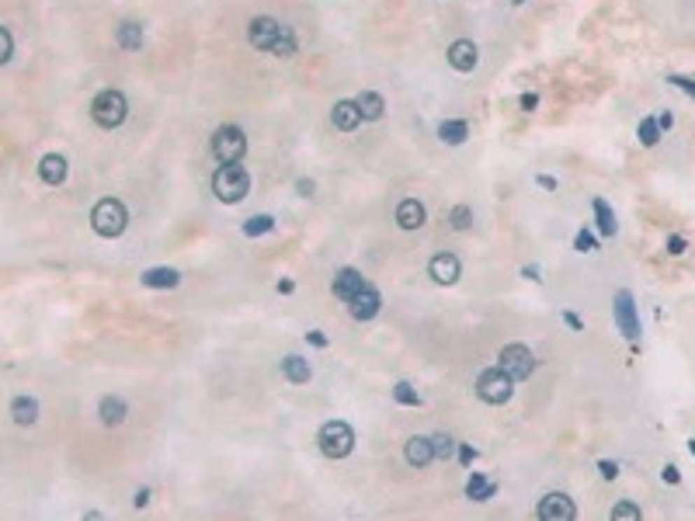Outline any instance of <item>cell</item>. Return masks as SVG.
<instances>
[{"label":"cell","instance_id":"obj_1","mask_svg":"<svg viewBox=\"0 0 695 521\" xmlns=\"http://www.w3.org/2000/svg\"><path fill=\"white\" fill-rule=\"evenodd\" d=\"M247 192H251V174H247L240 164H223V167L212 174V195H216L223 206H237Z\"/></svg>","mask_w":695,"mask_h":521},{"label":"cell","instance_id":"obj_2","mask_svg":"<svg viewBox=\"0 0 695 521\" xmlns=\"http://www.w3.org/2000/svg\"><path fill=\"white\" fill-rule=\"evenodd\" d=\"M91 226H94V233H98V236L115 240V236H122V233H125V226H129V212H125V206H122L118 199H101L98 206L91 208Z\"/></svg>","mask_w":695,"mask_h":521},{"label":"cell","instance_id":"obj_3","mask_svg":"<svg viewBox=\"0 0 695 521\" xmlns=\"http://www.w3.org/2000/svg\"><path fill=\"white\" fill-rule=\"evenodd\" d=\"M316 445H320V452H323L327 459H344V455H351V448H355V431H351V424H344V420H327V424L320 427V434H316Z\"/></svg>","mask_w":695,"mask_h":521},{"label":"cell","instance_id":"obj_4","mask_svg":"<svg viewBox=\"0 0 695 521\" xmlns=\"http://www.w3.org/2000/svg\"><path fill=\"white\" fill-rule=\"evenodd\" d=\"M91 115H94V122H98L101 129H118L125 122V115H129V101H125L122 91L108 87V91H101L98 98L91 101Z\"/></svg>","mask_w":695,"mask_h":521},{"label":"cell","instance_id":"obj_5","mask_svg":"<svg viewBox=\"0 0 695 521\" xmlns=\"http://www.w3.org/2000/svg\"><path fill=\"white\" fill-rule=\"evenodd\" d=\"M244 153H247V136L240 125H219L212 132V157L219 164H240Z\"/></svg>","mask_w":695,"mask_h":521},{"label":"cell","instance_id":"obj_6","mask_svg":"<svg viewBox=\"0 0 695 521\" xmlns=\"http://www.w3.org/2000/svg\"><path fill=\"white\" fill-rule=\"evenodd\" d=\"M511 393H514V379L497 365V369H484L480 376H477V397L484 400V404H507L511 400Z\"/></svg>","mask_w":695,"mask_h":521},{"label":"cell","instance_id":"obj_7","mask_svg":"<svg viewBox=\"0 0 695 521\" xmlns=\"http://www.w3.org/2000/svg\"><path fill=\"white\" fill-rule=\"evenodd\" d=\"M500 369L518 383V379H528L532 372H535V355L525 348V344H507V348H500Z\"/></svg>","mask_w":695,"mask_h":521},{"label":"cell","instance_id":"obj_8","mask_svg":"<svg viewBox=\"0 0 695 521\" xmlns=\"http://www.w3.org/2000/svg\"><path fill=\"white\" fill-rule=\"evenodd\" d=\"M574 515H577L574 501L567 494H560V490H553V494H546L539 501V518L542 521H574Z\"/></svg>","mask_w":695,"mask_h":521},{"label":"cell","instance_id":"obj_9","mask_svg":"<svg viewBox=\"0 0 695 521\" xmlns=\"http://www.w3.org/2000/svg\"><path fill=\"white\" fill-rule=\"evenodd\" d=\"M615 323H619V330L629 337V341H640V320H636V303H633V296L622 289V292H615Z\"/></svg>","mask_w":695,"mask_h":521},{"label":"cell","instance_id":"obj_10","mask_svg":"<svg viewBox=\"0 0 695 521\" xmlns=\"http://www.w3.org/2000/svg\"><path fill=\"white\" fill-rule=\"evenodd\" d=\"M279 31H282V24L275 21V17H251V24H247V42L254 45V49H272V42L279 38Z\"/></svg>","mask_w":695,"mask_h":521},{"label":"cell","instance_id":"obj_11","mask_svg":"<svg viewBox=\"0 0 695 521\" xmlns=\"http://www.w3.org/2000/svg\"><path fill=\"white\" fill-rule=\"evenodd\" d=\"M477 63H480V49H477L473 38H456V42L449 45V66H452V70L470 73Z\"/></svg>","mask_w":695,"mask_h":521},{"label":"cell","instance_id":"obj_12","mask_svg":"<svg viewBox=\"0 0 695 521\" xmlns=\"http://www.w3.org/2000/svg\"><path fill=\"white\" fill-rule=\"evenodd\" d=\"M330 122H334V129H341V132H355L365 118H362V108L358 101H348V98H341V101H334L330 108Z\"/></svg>","mask_w":695,"mask_h":521},{"label":"cell","instance_id":"obj_13","mask_svg":"<svg viewBox=\"0 0 695 521\" xmlns=\"http://www.w3.org/2000/svg\"><path fill=\"white\" fill-rule=\"evenodd\" d=\"M459 271H463V264H459V257H456V254H435V257H431V264H428V275H431L438 285H452V282H459Z\"/></svg>","mask_w":695,"mask_h":521},{"label":"cell","instance_id":"obj_14","mask_svg":"<svg viewBox=\"0 0 695 521\" xmlns=\"http://www.w3.org/2000/svg\"><path fill=\"white\" fill-rule=\"evenodd\" d=\"M330 289H334V296H337V299L351 303V299L365 289V278H362V271H355V268H341V271L334 275Z\"/></svg>","mask_w":695,"mask_h":521},{"label":"cell","instance_id":"obj_15","mask_svg":"<svg viewBox=\"0 0 695 521\" xmlns=\"http://www.w3.org/2000/svg\"><path fill=\"white\" fill-rule=\"evenodd\" d=\"M403 455H407V462H410L414 469H424V466H431V462L438 459V455H435V445H431V438H424V434H414V438L407 441Z\"/></svg>","mask_w":695,"mask_h":521},{"label":"cell","instance_id":"obj_16","mask_svg":"<svg viewBox=\"0 0 695 521\" xmlns=\"http://www.w3.org/2000/svg\"><path fill=\"white\" fill-rule=\"evenodd\" d=\"M38 178H42L49 188L63 185V181H66V157H63V153H45V157L38 160Z\"/></svg>","mask_w":695,"mask_h":521},{"label":"cell","instance_id":"obj_17","mask_svg":"<svg viewBox=\"0 0 695 521\" xmlns=\"http://www.w3.org/2000/svg\"><path fill=\"white\" fill-rule=\"evenodd\" d=\"M348 306H351V316H355V320H372V316L379 313V306H383V299H379V292L365 282V289H362Z\"/></svg>","mask_w":695,"mask_h":521},{"label":"cell","instance_id":"obj_18","mask_svg":"<svg viewBox=\"0 0 695 521\" xmlns=\"http://www.w3.org/2000/svg\"><path fill=\"white\" fill-rule=\"evenodd\" d=\"M424 219H428V212L424 206L417 202V199H403L397 206V226L400 229H421L424 226Z\"/></svg>","mask_w":695,"mask_h":521},{"label":"cell","instance_id":"obj_19","mask_svg":"<svg viewBox=\"0 0 695 521\" xmlns=\"http://www.w3.org/2000/svg\"><path fill=\"white\" fill-rule=\"evenodd\" d=\"M181 275L174 268H146L143 271V285L146 289H178Z\"/></svg>","mask_w":695,"mask_h":521},{"label":"cell","instance_id":"obj_20","mask_svg":"<svg viewBox=\"0 0 695 521\" xmlns=\"http://www.w3.org/2000/svg\"><path fill=\"white\" fill-rule=\"evenodd\" d=\"M494 494H497V483H494V480H487V476H480V473H473V476L466 480V497H470V501L484 504V501H491Z\"/></svg>","mask_w":695,"mask_h":521},{"label":"cell","instance_id":"obj_21","mask_svg":"<svg viewBox=\"0 0 695 521\" xmlns=\"http://www.w3.org/2000/svg\"><path fill=\"white\" fill-rule=\"evenodd\" d=\"M125 400L122 397H104L98 404V414H101V424H108V427H115V424H122L125 420Z\"/></svg>","mask_w":695,"mask_h":521},{"label":"cell","instance_id":"obj_22","mask_svg":"<svg viewBox=\"0 0 695 521\" xmlns=\"http://www.w3.org/2000/svg\"><path fill=\"white\" fill-rule=\"evenodd\" d=\"M355 101H358V108H362V118H365V122H379V118H383V111H386L383 94H376V91H362Z\"/></svg>","mask_w":695,"mask_h":521},{"label":"cell","instance_id":"obj_23","mask_svg":"<svg viewBox=\"0 0 695 521\" xmlns=\"http://www.w3.org/2000/svg\"><path fill=\"white\" fill-rule=\"evenodd\" d=\"M10 417H14V424H35V420H38V400H31V397H14V400H10Z\"/></svg>","mask_w":695,"mask_h":521},{"label":"cell","instance_id":"obj_24","mask_svg":"<svg viewBox=\"0 0 695 521\" xmlns=\"http://www.w3.org/2000/svg\"><path fill=\"white\" fill-rule=\"evenodd\" d=\"M115 38H118V45H122L125 52H136V49L143 45V28H139L136 21H122V24L115 28Z\"/></svg>","mask_w":695,"mask_h":521},{"label":"cell","instance_id":"obj_25","mask_svg":"<svg viewBox=\"0 0 695 521\" xmlns=\"http://www.w3.org/2000/svg\"><path fill=\"white\" fill-rule=\"evenodd\" d=\"M466 136H470V125H466V122H459V118H449V122H442V125H438V139H442V143H449V146L466 143Z\"/></svg>","mask_w":695,"mask_h":521},{"label":"cell","instance_id":"obj_26","mask_svg":"<svg viewBox=\"0 0 695 521\" xmlns=\"http://www.w3.org/2000/svg\"><path fill=\"white\" fill-rule=\"evenodd\" d=\"M282 372H286V379L289 383H296V386H302V383H309V365H306V358H299V355H286V362H282Z\"/></svg>","mask_w":695,"mask_h":521},{"label":"cell","instance_id":"obj_27","mask_svg":"<svg viewBox=\"0 0 695 521\" xmlns=\"http://www.w3.org/2000/svg\"><path fill=\"white\" fill-rule=\"evenodd\" d=\"M268 52H272V56H282V59L296 56V31L282 24V31H279V38L272 42V49H268Z\"/></svg>","mask_w":695,"mask_h":521},{"label":"cell","instance_id":"obj_28","mask_svg":"<svg viewBox=\"0 0 695 521\" xmlns=\"http://www.w3.org/2000/svg\"><path fill=\"white\" fill-rule=\"evenodd\" d=\"M595 222L598 229H601V236H612L615 229H619V222H615V212L608 208L605 199H595Z\"/></svg>","mask_w":695,"mask_h":521},{"label":"cell","instance_id":"obj_29","mask_svg":"<svg viewBox=\"0 0 695 521\" xmlns=\"http://www.w3.org/2000/svg\"><path fill=\"white\" fill-rule=\"evenodd\" d=\"M272 229H275V219H272L268 212L251 215V219L244 222V236H265V233H272Z\"/></svg>","mask_w":695,"mask_h":521},{"label":"cell","instance_id":"obj_30","mask_svg":"<svg viewBox=\"0 0 695 521\" xmlns=\"http://www.w3.org/2000/svg\"><path fill=\"white\" fill-rule=\"evenodd\" d=\"M636 136H640V143H643V146H657V139H661V125H657V118H643V122H640V129H636Z\"/></svg>","mask_w":695,"mask_h":521},{"label":"cell","instance_id":"obj_31","mask_svg":"<svg viewBox=\"0 0 695 521\" xmlns=\"http://www.w3.org/2000/svg\"><path fill=\"white\" fill-rule=\"evenodd\" d=\"M449 222H452V229H456V233L470 229V226H473V208L470 206H456L452 212H449Z\"/></svg>","mask_w":695,"mask_h":521},{"label":"cell","instance_id":"obj_32","mask_svg":"<svg viewBox=\"0 0 695 521\" xmlns=\"http://www.w3.org/2000/svg\"><path fill=\"white\" fill-rule=\"evenodd\" d=\"M393 400L403 404V407H421V397H417V390L410 383H397L393 386Z\"/></svg>","mask_w":695,"mask_h":521},{"label":"cell","instance_id":"obj_33","mask_svg":"<svg viewBox=\"0 0 695 521\" xmlns=\"http://www.w3.org/2000/svg\"><path fill=\"white\" fill-rule=\"evenodd\" d=\"M612 521H640V508L629 504V501H622V504L612 508Z\"/></svg>","mask_w":695,"mask_h":521},{"label":"cell","instance_id":"obj_34","mask_svg":"<svg viewBox=\"0 0 695 521\" xmlns=\"http://www.w3.org/2000/svg\"><path fill=\"white\" fill-rule=\"evenodd\" d=\"M431 445H435V455H438V459H449V455L456 452V441H452L449 434H435Z\"/></svg>","mask_w":695,"mask_h":521},{"label":"cell","instance_id":"obj_35","mask_svg":"<svg viewBox=\"0 0 695 521\" xmlns=\"http://www.w3.org/2000/svg\"><path fill=\"white\" fill-rule=\"evenodd\" d=\"M14 56V38H10V28H0V63H10Z\"/></svg>","mask_w":695,"mask_h":521},{"label":"cell","instance_id":"obj_36","mask_svg":"<svg viewBox=\"0 0 695 521\" xmlns=\"http://www.w3.org/2000/svg\"><path fill=\"white\" fill-rule=\"evenodd\" d=\"M574 247H577V250H581V254H588V250H595L598 243H595V236H591V233H588V229H581V233H577V236H574Z\"/></svg>","mask_w":695,"mask_h":521},{"label":"cell","instance_id":"obj_37","mask_svg":"<svg viewBox=\"0 0 695 521\" xmlns=\"http://www.w3.org/2000/svg\"><path fill=\"white\" fill-rule=\"evenodd\" d=\"M598 473H601L605 480H615V476H619V466L608 462V459H601V462H598Z\"/></svg>","mask_w":695,"mask_h":521},{"label":"cell","instance_id":"obj_38","mask_svg":"<svg viewBox=\"0 0 695 521\" xmlns=\"http://www.w3.org/2000/svg\"><path fill=\"white\" fill-rule=\"evenodd\" d=\"M668 84H675V87H682L685 94H692V98H695V80H689V77H668Z\"/></svg>","mask_w":695,"mask_h":521},{"label":"cell","instance_id":"obj_39","mask_svg":"<svg viewBox=\"0 0 695 521\" xmlns=\"http://www.w3.org/2000/svg\"><path fill=\"white\" fill-rule=\"evenodd\" d=\"M296 192L302 195V199H313V192H316V185L309 181V178H299L296 181Z\"/></svg>","mask_w":695,"mask_h":521},{"label":"cell","instance_id":"obj_40","mask_svg":"<svg viewBox=\"0 0 695 521\" xmlns=\"http://www.w3.org/2000/svg\"><path fill=\"white\" fill-rule=\"evenodd\" d=\"M668 254H685V236H668Z\"/></svg>","mask_w":695,"mask_h":521},{"label":"cell","instance_id":"obj_41","mask_svg":"<svg viewBox=\"0 0 695 521\" xmlns=\"http://www.w3.org/2000/svg\"><path fill=\"white\" fill-rule=\"evenodd\" d=\"M518 104H521V111H535V108H539V94H532V91H528V94H521V98H518Z\"/></svg>","mask_w":695,"mask_h":521},{"label":"cell","instance_id":"obj_42","mask_svg":"<svg viewBox=\"0 0 695 521\" xmlns=\"http://www.w3.org/2000/svg\"><path fill=\"white\" fill-rule=\"evenodd\" d=\"M473 459H477V448H473V445H459V462H463V466H470Z\"/></svg>","mask_w":695,"mask_h":521},{"label":"cell","instance_id":"obj_43","mask_svg":"<svg viewBox=\"0 0 695 521\" xmlns=\"http://www.w3.org/2000/svg\"><path fill=\"white\" fill-rule=\"evenodd\" d=\"M563 323H567V327H570V330H584V320H581V316H577V313H570V310L563 313Z\"/></svg>","mask_w":695,"mask_h":521},{"label":"cell","instance_id":"obj_44","mask_svg":"<svg viewBox=\"0 0 695 521\" xmlns=\"http://www.w3.org/2000/svg\"><path fill=\"white\" fill-rule=\"evenodd\" d=\"M306 341H309L313 348H327V337H323V330H309V334H306Z\"/></svg>","mask_w":695,"mask_h":521},{"label":"cell","instance_id":"obj_45","mask_svg":"<svg viewBox=\"0 0 695 521\" xmlns=\"http://www.w3.org/2000/svg\"><path fill=\"white\" fill-rule=\"evenodd\" d=\"M661 476H664V483H678V480H682L678 466H664V469H661Z\"/></svg>","mask_w":695,"mask_h":521},{"label":"cell","instance_id":"obj_46","mask_svg":"<svg viewBox=\"0 0 695 521\" xmlns=\"http://www.w3.org/2000/svg\"><path fill=\"white\" fill-rule=\"evenodd\" d=\"M132 504H136V508H146V504H150V487H139L136 497H132Z\"/></svg>","mask_w":695,"mask_h":521},{"label":"cell","instance_id":"obj_47","mask_svg":"<svg viewBox=\"0 0 695 521\" xmlns=\"http://www.w3.org/2000/svg\"><path fill=\"white\" fill-rule=\"evenodd\" d=\"M539 188H546V192H556V178H549V174H539Z\"/></svg>","mask_w":695,"mask_h":521},{"label":"cell","instance_id":"obj_48","mask_svg":"<svg viewBox=\"0 0 695 521\" xmlns=\"http://www.w3.org/2000/svg\"><path fill=\"white\" fill-rule=\"evenodd\" d=\"M521 275H525V278H532V282H542V278H539V268H535V264H525V268H521Z\"/></svg>","mask_w":695,"mask_h":521},{"label":"cell","instance_id":"obj_49","mask_svg":"<svg viewBox=\"0 0 695 521\" xmlns=\"http://www.w3.org/2000/svg\"><path fill=\"white\" fill-rule=\"evenodd\" d=\"M657 125H661V129H671V125H675V115H671V111H664V115L657 118Z\"/></svg>","mask_w":695,"mask_h":521},{"label":"cell","instance_id":"obj_50","mask_svg":"<svg viewBox=\"0 0 695 521\" xmlns=\"http://www.w3.org/2000/svg\"><path fill=\"white\" fill-rule=\"evenodd\" d=\"M293 289H296V285H293V278H282V282H279V292H282V296H289Z\"/></svg>","mask_w":695,"mask_h":521},{"label":"cell","instance_id":"obj_51","mask_svg":"<svg viewBox=\"0 0 695 521\" xmlns=\"http://www.w3.org/2000/svg\"><path fill=\"white\" fill-rule=\"evenodd\" d=\"M689 452H692V455H695V438H692V441H689Z\"/></svg>","mask_w":695,"mask_h":521},{"label":"cell","instance_id":"obj_52","mask_svg":"<svg viewBox=\"0 0 695 521\" xmlns=\"http://www.w3.org/2000/svg\"><path fill=\"white\" fill-rule=\"evenodd\" d=\"M511 3H525V0H511Z\"/></svg>","mask_w":695,"mask_h":521}]
</instances>
